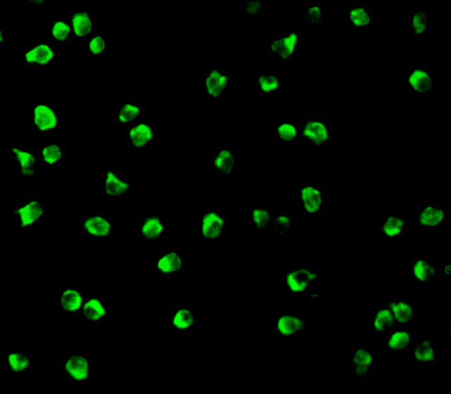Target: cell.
<instances>
[{
    "label": "cell",
    "instance_id": "obj_1",
    "mask_svg": "<svg viewBox=\"0 0 451 394\" xmlns=\"http://www.w3.org/2000/svg\"><path fill=\"white\" fill-rule=\"evenodd\" d=\"M229 219L222 212L207 211L198 218V236L208 243H223L229 229Z\"/></svg>",
    "mask_w": 451,
    "mask_h": 394
},
{
    "label": "cell",
    "instance_id": "obj_2",
    "mask_svg": "<svg viewBox=\"0 0 451 394\" xmlns=\"http://www.w3.org/2000/svg\"><path fill=\"white\" fill-rule=\"evenodd\" d=\"M157 140L156 127L146 117H143L125 127V143L133 151H142L150 149L156 144Z\"/></svg>",
    "mask_w": 451,
    "mask_h": 394
},
{
    "label": "cell",
    "instance_id": "obj_3",
    "mask_svg": "<svg viewBox=\"0 0 451 394\" xmlns=\"http://www.w3.org/2000/svg\"><path fill=\"white\" fill-rule=\"evenodd\" d=\"M320 271L301 267L285 271L283 276V288L290 295H307L316 284L320 282Z\"/></svg>",
    "mask_w": 451,
    "mask_h": 394
},
{
    "label": "cell",
    "instance_id": "obj_4",
    "mask_svg": "<svg viewBox=\"0 0 451 394\" xmlns=\"http://www.w3.org/2000/svg\"><path fill=\"white\" fill-rule=\"evenodd\" d=\"M59 48L48 42L47 40H35L20 55V64L23 65H50L58 58Z\"/></svg>",
    "mask_w": 451,
    "mask_h": 394
},
{
    "label": "cell",
    "instance_id": "obj_5",
    "mask_svg": "<svg viewBox=\"0 0 451 394\" xmlns=\"http://www.w3.org/2000/svg\"><path fill=\"white\" fill-rule=\"evenodd\" d=\"M79 228L94 242L110 237L112 234V220L104 211L91 212L81 217Z\"/></svg>",
    "mask_w": 451,
    "mask_h": 394
},
{
    "label": "cell",
    "instance_id": "obj_6",
    "mask_svg": "<svg viewBox=\"0 0 451 394\" xmlns=\"http://www.w3.org/2000/svg\"><path fill=\"white\" fill-rule=\"evenodd\" d=\"M296 201L303 212V216L314 217L319 216L322 206V191L317 184H297L295 186Z\"/></svg>",
    "mask_w": 451,
    "mask_h": 394
},
{
    "label": "cell",
    "instance_id": "obj_7",
    "mask_svg": "<svg viewBox=\"0 0 451 394\" xmlns=\"http://www.w3.org/2000/svg\"><path fill=\"white\" fill-rule=\"evenodd\" d=\"M299 136L309 141L316 149H321L333 137L327 122L319 119H308L302 121L299 127Z\"/></svg>",
    "mask_w": 451,
    "mask_h": 394
},
{
    "label": "cell",
    "instance_id": "obj_8",
    "mask_svg": "<svg viewBox=\"0 0 451 394\" xmlns=\"http://www.w3.org/2000/svg\"><path fill=\"white\" fill-rule=\"evenodd\" d=\"M46 207L39 199L30 198L27 201L14 204L13 216L18 219L20 228L30 229L37 227L45 216Z\"/></svg>",
    "mask_w": 451,
    "mask_h": 394
},
{
    "label": "cell",
    "instance_id": "obj_9",
    "mask_svg": "<svg viewBox=\"0 0 451 394\" xmlns=\"http://www.w3.org/2000/svg\"><path fill=\"white\" fill-rule=\"evenodd\" d=\"M60 371L61 375L70 381H90L91 358L87 355H69L61 362Z\"/></svg>",
    "mask_w": 451,
    "mask_h": 394
},
{
    "label": "cell",
    "instance_id": "obj_10",
    "mask_svg": "<svg viewBox=\"0 0 451 394\" xmlns=\"http://www.w3.org/2000/svg\"><path fill=\"white\" fill-rule=\"evenodd\" d=\"M309 319L305 315H279L276 319V334L283 340H292L306 334Z\"/></svg>",
    "mask_w": 451,
    "mask_h": 394
},
{
    "label": "cell",
    "instance_id": "obj_11",
    "mask_svg": "<svg viewBox=\"0 0 451 394\" xmlns=\"http://www.w3.org/2000/svg\"><path fill=\"white\" fill-rule=\"evenodd\" d=\"M300 40V34L294 28H291L288 33H280L271 40L269 50L276 56V58L289 60L295 55Z\"/></svg>",
    "mask_w": 451,
    "mask_h": 394
},
{
    "label": "cell",
    "instance_id": "obj_12",
    "mask_svg": "<svg viewBox=\"0 0 451 394\" xmlns=\"http://www.w3.org/2000/svg\"><path fill=\"white\" fill-rule=\"evenodd\" d=\"M66 20L71 25V40H88L92 33V10L90 8H76L66 15Z\"/></svg>",
    "mask_w": 451,
    "mask_h": 394
},
{
    "label": "cell",
    "instance_id": "obj_13",
    "mask_svg": "<svg viewBox=\"0 0 451 394\" xmlns=\"http://www.w3.org/2000/svg\"><path fill=\"white\" fill-rule=\"evenodd\" d=\"M153 268L161 276L181 274L184 271L183 250H164L158 252Z\"/></svg>",
    "mask_w": 451,
    "mask_h": 394
},
{
    "label": "cell",
    "instance_id": "obj_14",
    "mask_svg": "<svg viewBox=\"0 0 451 394\" xmlns=\"http://www.w3.org/2000/svg\"><path fill=\"white\" fill-rule=\"evenodd\" d=\"M230 76L223 66H212L204 75V94L209 98L219 99L228 89Z\"/></svg>",
    "mask_w": 451,
    "mask_h": 394
},
{
    "label": "cell",
    "instance_id": "obj_15",
    "mask_svg": "<svg viewBox=\"0 0 451 394\" xmlns=\"http://www.w3.org/2000/svg\"><path fill=\"white\" fill-rule=\"evenodd\" d=\"M59 107L38 103L33 107V125L35 131L48 132L59 129Z\"/></svg>",
    "mask_w": 451,
    "mask_h": 394
},
{
    "label": "cell",
    "instance_id": "obj_16",
    "mask_svg": "<svg viewBox=\"0 0 451 394\" xmlns=\"http://www.w3.org/2000/svg\"><path fill=\"white\" fill-rule=\"evenodd\" d=\"M8 151H11L13 161L18 166L20 177L33 178L37 175L40 165L38 153L18 145L10 146Z\"/></svg>",
    "mask_w": 451,
    "mask_h": 394
},
{
    "label": "cell",
    "instance_id": "obj_17",
    "mask_svg": "<svg viewBox=\"0 0 451 394\" xmlns=\"http://www.w3.org/2000/svg\"><path fill=\"white\" fill-rule=\"evenodd\" d=\"M387 344L388 354H403L414 344L413 332L406 326H394L388 330Z\"/></svg>",
    "mask_w": 451,
    "mask_h": 394
},
{
    "label": "cell",
    "instance_id": "obj_18",
    "mask_svg": "<svg viewBox=\"0 0 451 394\" xmlns=\"http://www.w3.org/2000/svg\"><path fill=\"white\" fill-rule=\"evenodd\" d=\"M373 352L368 349H358L348 357V367L357 381H366L373 373Z\"/></svg>",
    "mask_w": 451,
    "mask_h": 394
},
{
    "label": "cell",
    "instance_id": "obj_19",
    "mask_svg": "<svg viewBox=\"0 0 451 394\" xmlns=\"http://www.w3.org/2000/svg\"><path fill=\"white\" fill-rule=\"evenodd\" d=\"M110 314L104 296H86L78 317L80 322H98L104 321Z\"/></svg>",
    "mask_w": 451,
    "mask_h": 394
},
{
    "label": "cell",
    "instance_id": "obj_20",
    "mask_svg": "<svg viewBox=\"0 0 451 394\" xmlns=\"http://www.w3.org/2000/svg\"><path fill=\"white\" fill-rule=\"evenodd\" d=\"M445 212V204H423L415 221L421 229H438L447 219Z\"/></svg>",
    "mask_w": 451,
    "mask_h": 394
},
{
    "label": "cell",
    "instance_id": "obj_21",
    "mask_svg": "<svg viewBox=\"0 0 451 394\" xmlns=\"http://www.w3.org/2000/svg\"><path fill=\"white\" fill-rule=\"evenodd\" d=\"M212 170L223 176H233L237 170V156L229 146H219L210 160Z\"/></svg>",
    "mask_w": 451,
    "mask_h": 394
},
{
    "label": "cell",
    "instance_id": "obj_22",
    "mask_svg": "<svg viewBox=\"0 0 451 394\" xmlns=\"http://www.w3.org/2000/svg\"><path fill=\"white\" fill-rule=\"evenodd\" d=\"M138 236L148 243L160 242L164 236V219L157 213L143 217L138 225Z\"/></svg>",
    "mask_w": 451,
    "mask_h": 394
},
{
    "label": "cell",
    "instance_id": "obj_23",
    "mask_svg": "<svg viewBox=\"0 0 451 394\" xmlns=\"http://www.w3.org/2000/svg\"><path fill=\"white\" fill-rule=\"evenodd\" d=\"M86 294L82 289H64L59 293L60 315H78L85 303Z\"/></svg>",
    "mask_w": 451,
    "mask_h": 394
},
{
    "label": "cell",
    "instance_id": "obj_24",
    "mask_svg": "<svg viewBox=\"0 0 451 394\" xmlns=\"http://www.w3.org/2000/svg\"><path fill=\"white\" fill-rule=\"evenodd\" d=\"M409 90L419 95H427L433 90V76L425 66H414L407 74Z\"/></svg>",
    "mask_w": 451,
    "mask_h": 394
},
{
    "label": "cell",
    "instance_id": "obj_25",
    "mask_svg": "<svg viewBox=\"0 0 451 394\" xmlns=\"http://www.w3.org/2000/svg\"><path fill=\"white\" fill-rule=\"evenodd\" d=\"M171 326L178 334L194 335L197 332V314L193 309H175L171 311Z\"/></svg>",
    "mask_w": 451,
    "mask_h": 394
},
{
    "label": "cell",
    "instance_id": "obj_26",
    "mask_svg": "<svg viewBox=\"0 0 451 394\" xmlns=\"http://www.w3.org/2000/svg\"><path fill=\"white\" fill-rule=\"evenodd\" d=\"M387 308L391 311L394 322L399 326H406L414 318V306L402 296H388Z\"/></svg>",
    "mask_w": 451,
    "mask_h": 394
},
{
    "label": "cell",
    "instance_id": "obj_27",
    "mask_svg": "<svg viewBox=\"0 0 451 394\" xmlns=\"http://www.w3.org/2000/svg\"><path fill=\"white\" fill-rule=\"evenodd\" d=\"M408 270L417 282H430L435 276L440 275V266L429 262L425 257L414 258L408 264Z\"/></svg>",
    "mask_w": 451,
    "mask_h": 394
},
{
    "label": "cell",
    "instance_id": "obj_28",
    "mask_svg": "<svg viewBox=\"0 0 451 394\" xmlns=\"http://www.w3.org/2000/svg\"><path fill=\"white\" fill-rule=\"evenodd\" d=\"M439 353L432 337L423 336L414 347V360L420 366H426L438 361Z\"/></svg>",
    "mask_w": 451,
    "mask_h": 394
},
{
    "label": "cell",
    "instance_id": "obj_29",
    "mask_svg": "<svg viewBox=\"0 0 451 394\" xmlns=\"http://www.w3.org/2000/svg\"><path fill=\"white\" fill-rule=\"evenodd\" d=\"M8 373L13 375H23L33 366V358L27 351L12 349L7 350Z\"/></svg>",
    "mask_w": 451,
    "mask_h": 394
},
{
    "label": "cell",
    "instance_id": "obj_30",
    "mask_svg": "<svg viewBox=\"0 0 451 394\" xmlns=\"http://www.w3.org/2000/svg\"><path fill=\"white\" fill-rule=\"evenodd\" d=\"M131 192V181L122 178L115 171L106 173L105 196L107 197H126Z\"/></svg>",
    "mask_w": 451,
    "mask_h": 394
},
{
    "label": "cell",
    "instance_id": "obj_31",
    "mask_svg": "<svg viewBox=\"0 0 451 394\" xmlns=\"http://www.w3.org/2000/svg\"><path fill=\"white\" fill-rule=\"evenodd\" d=\"M71 37V25L64 20H56L46 30V40L51 44L60 47Z\"/></svg>",
    "mask_w": 451,
    "mask_h": 394
},
{
    "label": "cell",
    "instance_id": "obj_32",
    "mask_svg": "<svg viewBox=\"0 0 451 394\" xmlns=\"http://www.w3.org/2000/svg\"><path fill=\"white\" fill-rule=\"evenodd\" d=\"M407 23L412 29L414 38L420 39L425 37L430 25L427 10L423 7L414 8L408 15Z\"/></svg>",
    "mask_w": 451,
    "mask_h": 394
},
{
    "label": "cell",
    "instance_id": "obj_33",
    "mask_svg": "<svg viewBox=\"0 0 451 394\" xmlns=\"http://www.w3.org/2000/svg\"><path fill=\"white\" fill-rule=\"evenodd\" d=\"M406 219L387 216L382 219L381 235L387 239L404 236L406 233Z\"/></svg>",
    "mask_w": 451,
    "mask_h": 394
},
{
    "label": "cell",
    "instance_id": "obj_34",
    "mask_svg": "<svg viewBox=\"0 0 451 394\" xmlns=\"http://www.w3.org/2000/svg\"><path fill=\"white\" fill-rule=\"evenodd\" d=\"M145 108L137 101L125 100L119 108V124L127 126L144 117Z\"/></svg>",
    "mask_w": 451,
    "mask_h": 394
},
{
    "label": "cell",
    "instance_id": "obj_35",
    "mask_svg": "<svg viewBox=\"0 0 451 394\" xmlns=\"http://www.w3.org/2000/svg\"><path fill=\"white\" fill-rule=\"evenodd\" d=\"M281 76L276 73H261L256 74V91L268 97L274 92L281 91Z\"/></svg>",
    "mask_w": 451,
    "mask_h": 394
},
{
    "label": "cell",
    "instance_id": "obj_36",
    "mask_svg": "<svg viewBox=\"0 0 451 394\" xmlns=\"http://www.w3.org/2000/svg\"><path fill=\"white\" fill-rule=\"evenodd\" d=\"M40 165L57 166L65 160L66 151L61 145H45L38 153Z\"/></svg>",
    "mask_w": 451,
    "mask_h": 394
},
{
    "label": "cell",
    "instance_id": "obj_37",
    "mask_svg": "<svg viewBox=\"0 0 451 394\" xmlns=\"http://www.w3.org/2000/svg\"><path fill=\"white\" fill-rule=\"evenodd\" d=\"M299 137V126L294 120H284L276 127V139L281 144L291 145Z\"/></svg>",
    "mask_w": 451,
    "mask_h": 394
},
{
    "label": "cell",
    "instance_id": "obj_38",
    "mask_svg": "<svg viewBox=\"0 0 451 394\" xmlns=\"http://www.w3.org/2000/svg\"><path fill=\"white\" fill-rule=\"evenodd\" d=\"M348 24L352 28L371 27L373 14L365 7H351L348 9Z\"/></svg>",
    "mask_w": 451,
    "mask_h": 394
},
{
    "label": "cell",
    "instance_id": "obj_39",
    "mask_svg": "<svg viewBox=\"0 0 451 394\" xmlns=\"http://www.w3.org/2000/svg\"><path fill=\"white\" fill-rule=\"evenodd\" d=\"M271 214L262 204H254L250 209V223L256 230H268L271 224Z\"/></svg>",
    "mask_w": 451,
    "mask_h": 394
},
{
    "label": "cell",
    "instance_id": "obj_40",
    "mask_svg": "<svg viewBox=\"0 0 451 394\" xmlns=\"http://www.w3.org/2000/svg\"><path fill=\"white\" fill-rule=\"evenodd\" d=\"M397 325L388 308L374 311V335H381Z\"/></svg>",
    "mask_w": 451,
    "mask_h": 394
},
{
    "label": "cell",
    "instance_id": "obj_41",
    "mask_svg": "<svg viewBox=\"0 0 451 394\" xmlns=\"http://www.w3.org/2000/svg\"><path fill=\"white\" fill-rule=\"evenodd\" d=\"M295 224L294 217L286 212H281L276 214L271 224L274 225L276 235L280 237L286 236L293 229Z\"/></svg>",
    "mask_w": 451,
    "mask_h": 394
},
{
    "label": "cell",
    "instance_id": "obj_42",
    "mask_svg": "<svg viewBox=\"0 0 451 394\" xmlns=\"http://www.w3.org/2000/svg\"><path fill=\"white\" fill-rule=\"evenodd\" d=\"M106 37L105 34L95 33L87 40L86 54L91 59L102 58L105 55Z\"/></svg>",
    "mask_w": 451,
    "mask_h": 394
},
{
    "label": "cell",
    "instance_id": "obj_43",
    "mask_svg": "<svg viewBox=\"0 0 451 394\" xmlns=\"http://www.w3.org/2000/svg\"><path fill=\"white\" fill-rule=\"evenodd\" d=\"M243 18L250 19L259 18L262 14V1L247 0L243 3Z\"/></svg>",
    "mask_w": 451,
    "mask_h": 394
},
{
    "label": "cell",
    "instance_id": "obj_44",
    "mask_svg": "<svg viewBox=\"0 0 451 394\" xmlns=\"http://www.w3.org/2000/svg\"><path fill=\"white\" fill-rule=\"evenodd\" d=\"M304 19L312 27H319L322 23L321 8L317 7H310L303 9L302 13Z\"/></svg>",
    "mask_w": 451,
    "mask_h": 394
},
{
    "label": "cell",
    "instance_id": "obj_45",
    "mask_svg": "<svg viewBox=\"0 0 451 394\" xmlns=\"http://www.w3.org/2000/svg\"><path fill=\"white\" fill-rule=\"evenodd\" d=\"M0 40L1 42L0 44L4 45L6 42V37H5V28L0 30Z\"/></svg>",
    "mask_w": 451,
    "mask_h": 394
},
{
    "label": "cell",
    "instance_id": "obj_46",
    "mask_svg": "<svg viewBox=\"0 0 451 394\" xmlns=\"http://www.w3.org/2000/svg\"><path fill=\"white\" fill-rule=\"evenodd\" d=\"M28 4H30V5L34 4V5H35V6H38V5H40V4H45V1L28 2Z\"/></svg>",
    "mask_w": 451,
    "mask_h": 394
}]
</instances>
